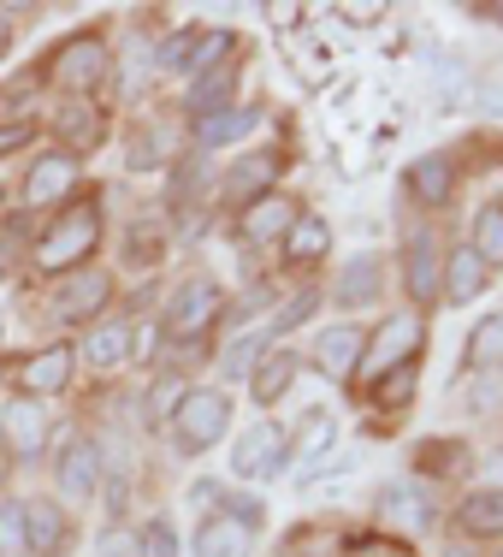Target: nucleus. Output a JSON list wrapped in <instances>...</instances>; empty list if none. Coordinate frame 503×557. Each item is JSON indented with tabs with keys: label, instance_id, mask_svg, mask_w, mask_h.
Here are the masks:
<instances>
[{
	"label": "nucleus",
	"instance_id": "7",
	"mask_svg": "<svg viewBox=\"0 0 503 557\" xmlns=\"http://www.w3.org/2000/svg\"><path fill=\"white\" fill-rule=\"evenodd\" d=\"M108 302H113V278L101 273V268L72 273V278L54 290V314H60V321H96Z\"/></svg>",
	"mask_w": 503,
	"mask_h": 557
},
{
	"label": "nucleus",
	"instance_id": "8",
	"mask_svg": "<svg viewBox=\"0 0 503 557\" xmlns=\"http://www.w3.org/2000/svg\"><path fill=\"white\" fill-rule=\"evenodd\" d=\"M439 278H444L439 244H432V232H415L403 244V285H408V297H415L420 309H432V302H439Z\"/></svg>",
	"mask_w": 503,
	"mask_h": 557
},
{
	"label": "nucleus",
	"instance_id": "11",
	"mask_svg": "<svg viewBox=\"0 0 503 557\" xmlns=\"http://www.w3.org/2000/svg\"><path fill=\"white\" fill-rule=\"evenodd\" d=\"M65 534H72V528H65V510L54 498H30V504H24V552H30V557H60Z\"/></svg>",
	"mask_w": 503,
	"mask_h": 557
},
{
	"label": "nucleus",
	"instance_id": "13",
	"mask_svg": "<svg viewBox=\"0 0 503 557\" xmlns=\"http://www.w3.org/2000/svg\"><path fill=\"white\" fill-rule=\"evenodd\" d=\"M96 486H101V450L89 440L65 445L60 450V493L72 504H89V498H96Z\"/></svg>",
	"mask_w": 503,
	"mask_h": 557
},
{
	"label": "nucleus",
	"instance_id": "14",
	"mask_svg": "<svg viewBox=\"0 0 503 557\" xmlns=\"http://www.w3.org/2000/svg\"><path fill=\"white\" fill-rule=\"evenodd\" d=\"M362 326H332V333H320L314 344V368H320L326 380H350L355 368H362Z\"/></svg>",
	"mask_w": 503,
	"mask_h": 557
},
{
	"label": "nucleus",
	"instance_id": "36",
	"mask_svg": "<svg viewBox=\"0 0 503 557\" xmlns=\"http://www.w3.org/2000/svg\"><path fill=\"white\" fill-rule=\"evenodd\" d=\"M196 24H184V30H172L166 42H161V72H184V60H190V48H196Z\"/></svg>",
	"mask_w": 503,
	"mask_h": 557
},
{
	"label": "nucleus",
	"instance_id": "45",
	"mask_svg": "<svg viewBox=\"0 0 503 557\" xmlns=\"http://www.w3.org/2000/svg\"><path fill=\"white\" fill-rule=\"evenodd\" d=\"M7 42H12V24H7V18H0V54H7Z\"/></svg>",
	"mask_w": 503,
	"mask_h": 557
},
{
	"label": "nucleus",
	"instance_id": "39",
	"mask_svg": "<svg viewBox=\"0 0 503 557\" xmlns=\"http://www.w3.org/2000/svg\"><path fill=\"white\" fill-rule=\"evenodd\" d=\"M184 404V380H161V386L149 392V416H166V409Z\"/></svg>",
	"mask_w": 503,
	"mask_h": 557
},
{
	"label": "nucleus",
	"instance_id": "27",
	"mask_svg": "<svg viewBox=\"0 0 503 557\" xmlns=\"http://www.w3.org/2000/svg\"><path fill=\"white\" fill-rule=\"evenodd\" d=\"M326 244H332V225H326L320 214H302L285 237V256L290 261H314V256H326Z\"/></svg>",
	"mask_w": 503,
	"mask_h": 557
},
{
	"label": "nucleus",
	"instance_id": "16",
	"mask_svg": "<svg viewBox=\"0 0 503 557\" xmlns=\"http://www.w3.org/2000/svg\"><path fill=\"white\" fill-rule=\"evenodd\" d=\"M72 184H77V161L72 154H48V161H36L30 178H24V202L48 208V202H60V196H72Z\"/></svg>",
	"mask_w": 503,
	"mask_h": 557
},
{
	"label": "nucleus",
	"instance_id": "28",
	"mask_svg": "<svg viewBox=\"0 0 503 557\" xmlns=\"http://www.w3.org/2000/svg\"><path fill=\"white\" fill-rule=\"evenodd\" d=\"M474 256L486 261V268H503V202H486L480 220H474Z\"/></svg>",
	"mask_w": 503,
	"mask_h": 557
},
{
	"label": "nucleus",
	"instance_id": "21",
	"mask_svg": "<svg viewBox=\"0 0 503 557\" xmlns=\"http://www.w3.org/2000/svg\"><path fill=\"white\" fill-rule=\"evenodd\" d=\"M249 528L231 522V516H208L202 528H196V557H249Z\"/></svg>",
	"mask_w": 503,
	"mask_h": 557
},
{
	"label": "nucleus",
	"instance_id": "5",
	"mask_svg": "<svg viewBox=\"0 0 503 557\" xmlns=\"http://www.w3.org/2000/svg\"><path fill=\"white\" fill-rule=\"evenodd\" d=\"M225 309V297H219V285L214 278H184L178 290H172V309H166V333L172 338H202L208 326H214V314Z\"/></svg>",
	"mask_w": 503,
	"mask_h": 557
},
{
	"label": "nucleus",
	"instance_id": "34",
	"mask_svg": "<svg viewBox=\"0 0 503 557\" xmlns=\"http://www.w3.org/2000/svg\"><path fill=\"white\" fill-rule=\"evenodd\" d=\"M408 392H415V368H397V374L374 380V404H386V409H403Z\"/></svg>",
	"mask_w": 503,
	"mask_h": 557
},
{
	"label": "nucleus",
	"instance_id": "41",
	"mask_svg": "<svg viewBox=\"0 0 503 557\" xmlns=\"http://www.w3.org/2000/svg\"><path fill=\"white\" fill-rule=\"evenodd\" d=\"M30 143V125H0V161H7L12 149H24Z\"/></svg>",
	"mask_w": 503,
	"mask_h": 557
},
{
	"label": "nucleus",
	"instance_id": "22",
	"mask_svg": "<svg viewBox=\"0 0 503 557\" xmlns=\"http://www.w3.org/2000/svg\"><path fill=\"white\" fill-rule=\"evenodd\" d=\"M273 178H279V161H273V154H243L237 172L225 178V202H261Z\"/></svg>",
	"mask_w": 503,
	"mask_h": 557
},
{
	"label": "nucleus",
	"instance_id": "19",
	"mask_svg": "<svg viewBox=\"0 0 503 557\" xmlns=\"http://www.w3.org/2000/svg\"><path fill=\"white\" fill-rule=\"evenodd\" d=\"M332 297H338V309H374V297H379V256H350V261H343Z\"/></svg>",
	"mask_w": 503,
	"mask_h": 557
},
{
	"label": "nucleus",
	"instance_id": "32",
	"mask_svg": "<svg viewBox=\"0 0 503 557\" xmlns=\"http://www.w3.org/2000/svg\"><path fill=\"white\" fill-rule=\"evenodd\" d=\"M231 60V30H214V36H196V48H190V60H184V72L190 77H202V72H214V65Z\"/></svg>",
	"mask_w": 503,
	"mask_h": 557
},
{
	"label": "nucleus",
	"instance_id": "20",
	"mask_svg": "<svg viewBox=\"0 0 503 557\" xmlns=\"http://www.w3.org/2000/svg\"><path fill=\"white\" fill-rule=\"evenodd\" d=\"M462 534L468 540H503V486H486V493H468L456 510Z\"/></svg>",
	"mask_w": 503,
	"mask_h": 557
},
{
	"label": "nucleus",
	"instance_id": "44",
	"mask_svg": "<svg viewBox=\"0 0 503 557\" xmlns=\"http://www.w3.org/2000/svg\"><path fill=\"white\" fill-rule=\"evenodd\" d=\"M474 12H480V18H492L498 30H503V7H474Z\"/></svg>",
	"mask_w": 503,
	"mask_h": 557
},
{
	"label": "nucleus",
	"instance_id": "29",
	"mask_svg": "<svg viewBox=\"0 0 503 557\" xmlns=\"http://www.w3.org/2000/svg\"><path fill=\"white\" fill-rule=\"evenodd\" d=\"M332 440H338V421L326 416V409H314V416L302 421V440H297V450L309 457V474L326 462V450H332ZM309 474H302V481H309Z\"/></svg>",
	"mask_w": 503,
	"mask_h": 557
},
{
	"label": "nucleus",
	"instance_id": "17",
	"mask_svg": "<svg viewBox=\"0 0 503 557\" xmlns=\"http://www.w3.org/2000/svg\"><path fill=\"white\" fill-rule=\"evenodd\" d=\"M408 190H415L420 208H444L456 196V161L450 154H420L415 172H408Z\"/></svg>",
	"mask_w": 503,
	"mask_h": 557
},
{
	"label": "nucleus",
	"instance_id": "3",
	"mask_svg": "<svg viewBox=\"0 0 503 557\" xmlns=\"http://www.w3.org/2000/svg\"><path fill=\"white\" fill-rule=\"evenodd\" d=\"M231 428V392L219 386H202V392H184V404L172 409V440H178L184 457H202L214 450Z\"/></svg>",
	"mask_w": 503,
	"mask_h": 557
},
{
	"label": "nucleus",
	"instance_id": "42",
	"mask_svg": "<svg viewBox=\"0 0 503 557\" xmlns=\"http://www.w3.org/2000/svg\"><path fill=\"white\" fill-rule=\"evenodd\" d=\"M130 546H137V540H130V534H118V528H113V534L101 540V557H130Z\"/></svg>",
	"mask_w": 503,
	"mask_h": 557
},
{
	"label": "nucleus",
	"instance_id": "35",
	"mask_svg": "<svg viewBox=\"0 0 503 557\" xmlns=\"http://www.w3.org/2000/svg\"><path fill=\"white\" fill-rule=\"evenodd\" d=\"M137 557H178V534H172V522L166 516H154L149 528H142V540H137Z\"/></svg>",
	"mask_w": 503,
	"mask_h": 557
},
{
	"label": "nucleus",
	"instance_id": "46",
	"mask_svg": "<svg viewBox=\"0 0 503 557\" xmlns=\"http://www.w3.org/2000/svg\"><path fill=\"white\" fill-rule=\"evenodd\" d=\"M444 557H474V552H468V546H450V552H444Z\"/></svg>",
	"mask_w": 503,
	"mask_h": 557
},
{
	"label": "nucleus",
	"instance_id": "25",
	"mask_svg": "<svg viewBox=\"0 0 503 557\" xmlns=\"http://www.w3.org/2000/svg\"><path fill=\"white\" fill-rule=\"evenodd\" d=\"M255 125H261V108H219L196 125V143H202V149H225V143L249 137Z\"/></svg>",
	"mask_w": 503,
	"mask_h": 557
},
{
	"label": "nucleus",
	"instance_id": "12",
	"mask_svg": "<svg viewBox=\"0 0 503 557\" xmlns=\"http://www.w3.org/2000/svg\"><path fill=\"white\" fill-rule=\"evenodd\" d=\"M54 131H60V143H65L72 161L108 143V119H101V108H89V101H65L60 119H54Z\"/></svg>",
	"mask_w": 503,
	"mask_h": 557
},
{
	"label": "nucleus",
	"instance_id": "18",
	"mask_svg": "<svg viewBox=\"0 0 503 557\" xmlns=\"http://www.w3.org/2000/svg\"><path fill=\"white\" fill-rule=\"evenodd\" d=\"M0 433H7V445H12V457H42V440H48V409L36 404H12L7 409V421H0Z\"/></svg>",
	"mask_w": 503,
	"mask_h": 557
},
{
	"label": "nucleus",
	"instance_id": "1",
	"mask_svg": "<svg viewBox=\"0 0 503 557\" xmlns=\"http://www.w3.org/2000/svg\"><path fill=\"white\" fill-rule=\"evenodd\" d=\"M96 244H101V202L89 196V202H72L65 214H54V225L36 237L30 261L42 273H65V268H77V261L96 256Z\"/></svg>",
	"mask_w": 503,
	"mask_h": 557
},
{
	"label": "nucleus",
	"instance_id": "31",
	"mask_svg": "<svg viewBox=\"0 0 503 557\" xmlns=\"http://www.w3.org/2000/svg\"><path fill=\"white\" fill-rule=\"evenodd\" d=\"M125 350H130V326H101V333H89V344H84V356L96 368H118Z\"/></svg>",
	"mask_w": 503,
	"mask_h": 557
},
{
	"label": "nucleus",
	"instance_id": "6",
	"mask_svg": "<svg viewBox=\"0 0 503 557\" xmlns=\"http://www.w3.org/2000/svg\"><path fill=\"white\" fill-rule=\"evenodd\" d=\"M48 77L65 89H96L101 77H108V42H101V36H72V42H60L54 60H48Z\"/></svg>",
	"mask_w": 503,
	"mask_h": 557
},
{
	"label": "nucleus",
	"instance_id": "10",
	"mask_svg": "<svg viewBox=\"0 0 503 557\" xmlns=\"http://www.w3.org/2000/svg\"><path fill=\"white\" fill-rule=\"evenodd\" d=\"M72 368H77V350L72 344H48V350H36L30 362L18 368V386L30 397H54L72 386Z\"/></svg>",
	"mask_w": 503,
	"mask_h": 557
},
{
	"label": "nucleus",
	"instance_id": "38",
	"mask_svg": "<svg viewBox=\"0 0 503 557\" xmlns=\"http://www.w3.org/2000/svg\"><path fill=\"white\" fill-rule=\"evenodd\" d=\"M0 552H24V504L0 510Z\"/></svg>",
	"mask_w": 503,
	"mask_h": 557
},
{
	"label": "nucleus",
	"instance_id": "40",
	"mask_svg": "<svg viewBox=\"0 0 503 557\" xmlns=\"http://www.w3.org/2000/svg\"><path fill=\"white\" fill-rule=\"evenodd\" d=\"M314 302H320L314 290H297V297H290V309L279 314V333H290V326H302V321H309V314H314Z\"/></svg>",
	"mask_w": 503,
	"mask_h": 557
},
{
	"label": "nucleus",
	"instance_id": "33",
	"mask_svg": "<svg viewBox=\"0 0 503 557\" xmlns=\"http://www.w3.org/2000/svg\"><path fill=\"white\" fill-rule=\"evenodd\" d=\"M261 350H267V333H249V338H237L231 350L219 356V362H225V374H231V380H243L249 368L261 362Z\"/></svg>",
	"mask_w": 503,
	"mask_h": 557
},
{
	"label": "nucleus",
	"instance_id": "24",
	"mask_svg": "<svg viewBox=\"0 0 503 557\" xmlns=\"http://www.w3.org/2000/svg\"><path fill=\"white\" fill-rule=\"evenodd\" d=\"M462 362H468L474 374H498V368H503V309L486 314V321L468 333V344H462Z\"/></svg>",
	"mask_w": 503,
	"mask_h": 557
},
{
	"label": "nucleus",
	"instance_id": "15",
	"mask_svg": "<svg viewBox=\"0 0 503 557\" xmlns=\"http://www.w3.org/2000/svg\"><path fill=\"white\" fill-rule=\"evenodd\" d=\"M486 278H492V268H486L480 256H474L468 244L462 249H450V261H444V278H439V297H450L462 309V302H474L486 290Z\"/></svg>",
	"mask_w": 503,
	"mask_h": 557
},
{
	"label": "nucleus",
	"instance_id": "37",
	"mask_svg": "<svg viewBox=\"0 0 503 557\" xmlns=\"http://www.w3.org/2000/svg\"><path fill=\"white\" fill-rule=\"evenodd\" d=\"M343 557H415V552H408L403 540H391V534H367V540H355Z\"/></svg>",
	"mask_w": 503,
	"mask_h": 557
},
{
	"label": "nucleus",
	"instance_id": "23",
	"mask_svg": "<svg viewBox=\"0 0 503 557\" xmlns=\"http://www.w3.org/2000/svg\"><path fill=\"white\" fill-rule=\"evenodd\" d=\"M297 350H273L255 362V380H249V392H255V404H279V397L297 386Z\"/></svg>",
	"mask_w": 503,
	"mask_h": 557
},
{
	"label": "nucleus",
	"instance_id": "26",
	"mask_svg": "<svg viewBox=\"0 0 503 557\" xmlns=\"http://www.w3.org/2000/svg\"><path fill=\"white\" fill-rule=\"evenodd\" d=\"M231 96H237V72H231V60H225V65H214V72L196 77L184 101H190V113H202V119H208V113L231 108Z\"/></svg>",
	"mask_w": 503,
	"mask_h": 557
},
{
	"label": "nucleus",
	"instance_id": "2",
	"mask_svg": "<svg viewBox=\"0 0 503 557\" xmlns=\"http://www.w3.org/2000/svg\"><path fill=\"white\" fill-rule=\"evenodd\" d=\"M420 350H427V314L397 309V314H386V321L374 326V338L362 344V380L374 386V380L397 374V368H415Z\"/></svg>",
	"mask_w": 503,
	"mask_h": 557
},
{
	"label": "nucleus",
	"instance_id": "9",
	"mask_svg": "<svg viewBox=\"0 0 503 557\" xmlns=\"http://www.w3.org/2000/svg\"><path fill=\"white\" fill-rule=\"evenodd\" d=\"M297 220H302V208L290 202V196H261V202H249V214L237 220V237H243V244H285Z\"/></svg>",
	"mask_w": 503,
	"mask_h": 557
},
{
	"label": "nucleus",
	"instance_id": "30",
	"mask_svg": "<svg viewBox=\"0 0 503 557\" xmlns=\"http://www.w3.org/2000/svg\"><path fill=\"white\" fill-rule=\"evenodd\" d=\"M379 516H403L408 528H427L432 522L427 498H415L408 486H379Z\"/></svg>",
	"mask_w": 503,
	"mask_h": 557
},
{
	"label": "nucleus",
	"instance_id": "43",
	"mask_svg": "<svg viewBox=\"0 0 503 557\" xmlns=\"http://www.w3.org/2000/svg\"><path fill=\"white\" fill-rule=\"evenodd\" d=\"M12 462H18V457H12V445H7V433H0V486H7V481H12Z\"/></svg>",
	"mask_w": 503,
	"mask_h": 557
},
{
	"label": "nucleus",
	"instance_id": "4",
	"mask_svg": "<svg viewBox=\"0 0 503 557\" xmlns=\"http://www.w3.org/2000/svg\"><path fill=\"white\" fill-rule=\"evenodd\" d=\"M290 462V433L279 421H255L243 440L231 445V474L237 481H261V474H279Z\"/></svg>",
	"mask_w": 503,
	"mask_h": 557
}]
</instances>
